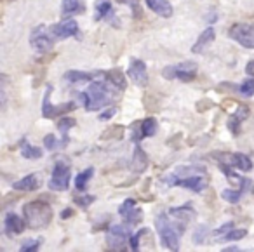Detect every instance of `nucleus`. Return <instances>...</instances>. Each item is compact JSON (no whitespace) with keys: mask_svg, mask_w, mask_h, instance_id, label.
<instances>
[{"mask_svg":"<svg viewBox=\"0 0 254 252\" xmlns=\"http://www.w3.org/2000/svg\"><path fill=\"white\" fill-rule=\"evenodd\" d=\"M112 89H115V87L110 85L106 80L91 82L87 91L78 92L84 108L87 110V112H98V110H101L103 106L112 105V99H113Z\"/></svg>","mask_w":254,"mask_h":252,"instance_id":"f257e3e1","label":"nucleus"},{"mask_svg":"<svg viewBox=\"0 0 254 252\" xmlns=\"http://www.w3.org/2000/svg\"><path fill=\"white\" fill-rule=\"evenodd\" d=\"M23 216H25L26 226L30 230H44V228H47L51 224L54 212L53 207L47 202L33 200V202H28L23 207Z\"/></svg>","mask_w":254,"mask_h":252,"instance_id":"f03ea898","label":"nucleus"},{"mask_svg":"<svg viewBox=\"0 0 254 252\" xmlns=\"http://www.w3.org/2000/svg\"><path fill=\"white\" fill-rule=\"evenodd\" d=\"M26 226L25 217H19L16 212H7L4 217V233L7 237H16V235L23 233Z\"/></svg>","mask_w":254,"mask_h":252,"instance_id":"ddd939ff","label":"nucleus"},{"mask_svg":"<svg viewBox=\"0 0 254 252\" xmlns=\"http://www.w3.org/2000/svg\"><path fill=\"white\" fill-rule=\"evenodd\" d=\"M101 71L98 73H85V71H78V70H68L63 75V80L66 84H82V82H92Z\"/></svg>","mask_w":254,"mask_h":252,"instance_id":"6ab92c4d","label":"nucleus"},{"mask_svg":"<svg viewBox=\"0 0 254 252\" xmlns=\"http://www.w3.org/2000/svg\"><path fill=\"white\" fill-rule=\"evenodd\" d=\"M235 251H240L237 245H232V247H223V252H235Z\"/></svg>","mask_w":254,"mask_h":252,"instance_id":"de8ad7c7","label":"nucleus"},{"mask_svg":"<svg viewBox=\"0 0 254 252\" xmlns=\"http://www.w3.org/2000/svg\"><path fill=\"white\" fill-rule=\"evenodd\" d=\"M146 5L150 7V11H153L155 14H159L160 18H171L174 12L173 5L169 0H145Z\"/></svg>","mask_w":254,"mask_h":252,"instance_id":"a211bd4d","label":"nucleus"},{"mask_svg":"<svg viewBox=\"0 0 254 252\" xmlns=\"http://www.w3.org/2000/svg\"><path fill=\"white\" fill-rule=\"evenodd\" d=\"M131 240V231L124 224H113L106 230V244L110 251L124 252L127 249V242Z\"/></svg>","mask_w":254,"mask_h":252,"instance_id":"423d86ee","label":"nucleus"},{"mask_svg":"<svg viewBox=\"0 0 254 252\" xmlns=\"http://www.w3.org/2000/svg\"><path fill=\"white\" fill-rule=\"evenodd\" d=\"M150 230H146V228H143V230H139L138 233L131 235V240H129V247H131V251L138 252L139 251V240H141L143 235H146Z\"/></svg>","mask_w":254,"mask_h":252,"instance_id":"4c0bfd02","label":"nucleus"},{"mask_svg":"<svg viewBox=\"0 0 254 252\" xmlns=\"http://www.w3.org/2000/svg\"><path fill=\"white\" fill-rule=\"evenodd\" d=\"M239 92L244 98H253L254 96V77H249L239 85Z\"/></svg>","mask_w":254,"mask_h":252,"instance_id":"473e14b6","label":"nucleus"},{"mask_svg":"<svg viewBox=\"0 0 254 252\" xmlns=\"http://www.w3.org/2000/svg\"><path fill=\"white\" fill-rule=\"evenodd\" d=\"M119 4H126L134 11V16H141V5H139V0H117Z\"/></svg>","mask_w":254,"mask_h":252,"instance_id":"a19ab883","label":"nucleus"},{"mask_svg":"<svg viewBox=\"0 0 254 252\" xmlns=\"http://www.w3.org/2000/svg\"><path fill=\"white\" fill-rule=\"evenodd\" d=\"M207 237H209V226H205V224H198V226H195L191 240H193L195 245H202Z\"/></svg>","mask_w":254,"mask_h":252,"instance_id":"cd10ccee","label":"nucleus"},{"mask_svg":"<svg viewBox=\"0 0 254 252\" xmlns=\"http://www.w3.org/2000/svg\"><path fill=\"white\" fill-rule=\"evenodd\" d=\"M124 221H126V223L129 224V226H134V224H139V221H143V210L136 207V209L132 210V212L129 214V216H127Z\"/></svg>","mask_w":254,"mask_h":252,"instance_id":"58836bf2","label":"nucleus"},{"mask_svg":"<svg viewBox=\"0 0 254 252\" xmlns=\"http://www.w3.org/2000/svg\"><path fill=\"white\" fill-rule=\"evenodd\" d=\"M42 185H44L42 174L40 172H32V174L14 181L12 189H16V191H37V189L42 188Z\"/></svg>","mask_w":254,"mask_h":252,"instance_id":"f8f14e48","label":"nucleus"},{"mask_svg":"<svg viewBox=\"0 0 254 252\" xmlns=\"http://www.w3.org/2000/svg\"><path fill=\"white\" fill-rule=\"evenodd\" d=\"M174 174L178 176V178H188V176H195V174H205V167L204 165H180V167H176V171H174Z\"/></svg>","mask_w":254,"mask_h":252,"instance_id":"393cba45","label":"nucleus"},{"mask_svg":"<svg viewBox=\"0 0 254 252\" xmlns=\"http://www.w3.org/2000/svg\"><path fill=\"white\" fill-rule=\"evenodd\" d=\"M212 106V101L211 99H202V101H198L197 105H195V108H197V112H205L207 108H211Z\"/></svg>","mask_w":254,"mask_h":252,"instance_id":"c03bdc74","label":"nucleus"},{"mask_svg":"<svg viewBox=\"0 0 254 252\" xmlns=\"http://www.w3.org/2000/svg\"><path fill=\"white\" fill-rule=\"evenodd\" d=\"M244 195V189L242 188H235V189H223L221 196L223 200H226L228 203H239L240 198Z\"/></svg>","mask_w":254,"mask_h":252,"instance_id":"c85d7f7f","label":"nucleus"},{"mask_svg":"<svg viewBox=\"0 0 254 252\" xmlns=\"http://www.w3.org/2000/svg\"><path fill=\"white\" fill-rule=\"evenodd\" d=\"M85 11V5L80 0H63L61 4V16L63 18H71L75 14H82Z\"/></svg>","mask_w":254,"mask_h":252,"instance_id":"412c9836","label":"nucleus"},{"mask_svg":"<svg viewBox=\"0 0 254 252\" xmlns=\"http://www.w3.org/2000/svg\"><path fill=\"white\" fill-rule=\"evenodd\" d=\"M235 228V223L233 221H228V223H225L223 226H219L218 230H214V238H218V237H223V235H226V233H230V231Z\"/></svg>","mask_w":254,"mask_h":252,"instance_id":"ea45409f","label":"nucleus"},{"mask_svg":"<svg viewBox=\"0 0 254 252\" xmlns=\"http://www.w3.org/2000/svg\"><path fill=\"white\" fill-rule=\"evenodd\" d=\"M75 126H77V120L71 119V117H63V119L58 122V129H60V132L63 134V139H68V130Z\"/></svg>","mask_w":254,"mask_h":252,"instance_id":"7c9ffc66","label":"nucleus"},{"mask_svg":"<svg viewBox=\"0 0 254 252\" xmlns=\"http://www.w3.org/2000/svg\"><path fill=\"white\" fill-rule=\"evenodd\" d=\"M162 183H166L167 188H173V186H181V188H187L190 191L200 193L205 189L207 183L204 179V174H195V176H188V178H178L176 174H167L166 178H162Z\"/></svg>","mask_w":254,"mask_h":252,"instance_id":"20e7f679","label":"nucleus"},{"mask_svg":"<svg viewBox=\"0 0 254 252\" xmlns=\"http://www.w3.org/2000/svg\"><path fill=\"white\" fill-rule=\"evenodd\" d=\"M127 77H129V80H132V84L138 85V87H146L148 85V71H146L145 61L138 60V58H132L129 61V68H127Z\"/></svg>","mask_w":254,"mask_h":252,"instance_id":"9b49d317","label":"nucleus"},{"mask_svg":"<svg viewBox=\"0 0 254 252\" xmlns=\"http://www.w3.org/2000/svg\"><path fill=\"white\" fill-rule=\"evenodd\" d=\"M169 214V212H167ZM166 212H160L155 219V228H157V233H159V238H160V244L162 247L169 249V251H174L176 252L180 249V231L178 228L174 226L173 219L167 217Z\"/></svg>","mask_w":254,"mask_h":252,"instance_id":"7ed1b4c3","label":"nucleus"},{"mask_svg":"<svg viewBox=\"0 0 254 252\" xmlns=\"http://www.w3.org/2000/svg\"><path fill=\"white\" fill-rule=\"evenodd\" d=\"M49 30H51V33L60 40L70 39V37H77V40H82L80 30H78V23L71 18H66L60 23H54V25L49 26Z\"/></svg>","mask_w":254,"mask_h":252,"instance_id":"9d476101","label":"nucleus"},{"mask_svg":"<svg viewBox=\"0 0 254 252\" xmlns=\"http://www.w3.org/2000/svg\"><path fill=\"white\" fill-rule=\"evenodd\" d=\"M51 94H53V85H47L46 94L42 99V117L44 119H56V106L51 103Z\"/></svg>","mask_w":254,"mask_h":252,"instance_id":"5701e85b","label":"nucleus"},{"mask_svg":"<svg viewBox=\"0 0 254 252\" xmlns=\"http://www.w3.org/2000/svg\"><path fill=\"white\" fill-rule=\"evenodd\" d=\"M94 200H96L94 195H89V193H85V191H80V195L73 196V203L80 207V209H87L91 203H94Z\"/></svg>","mask_w":254,"mask_h":252,"instance_id":"c756f323","label":"nucleus"},{"mask_svg":"<svg viewBox=\"0 0 254 252\" xmlns=\"http://www.w3.org/2000/svg\"><path fill=\"white\" fill-rule=\"evenodd\" d=\"M92 176H94V169H92V167H87L85 171L78 172V176L75 178V188H77L78 191H85Z\"/></svg>","mask_w":254,"mask_h":252,"instance_id":"a878e982","label":"nucleus"},{"mask_svg":"<svg viewBox=\"0 0 254 252\" xmlns=\"http://www.w3.org/2000/svg\"><path fill=\"white\" fill-rule=\"evenodd\" d=\"M51 30L46 25H39L32 30L30 33V46L37 51L39 54H47L53 51L54 47V39Z\"/></svg>","mask_w":254,"mask_h":252,"instance_id":"39448f33","label":"nucleus"},{"mask_svg":"<svg viewBox=\"0 0 254 252\" xmlns=\"http://www.w3.org/2000/svg\"><path fill=\"white\" fill-rule=\"evenodd\" d=\"M146 167H148V157H146L145 150L138 144L134 150V155H132L131 169L134 174H141V172L146 171Z\"/></svg>","mask_w":254,"mask_h":252,"instance_id":"aec40b11","label":"nucleus"},{"mask_svg":"<svg viewBox=\"0 0 254 252\" xmlns=\"http://www.w3.org/2000/svg\"><path fill=\"white\" fill-rule=\"evenodd\" d=\"M103 80H106L110 85H113V87L120 92L126 91V87H127L126 75H124V71L119 70V68H113V70H110V71H103Z\"/></svg>","mask_w":254,"mask_h":252,"instance_id":"dca6fc26","label":"nucleus"},{"mask_svg":"<svg viewBox=\"0 0 254 252\" xmlns=\"http://www.w3.org/2000/svg\"><path fill=\"white\" fill-rule=\"evenodd\" d=\"M134 209H136V200L134 198H127V200H124L122 205L119 207V214L124 217V219H126V217L129 216V214H131Z\"/></svg>","mask_w":254,"mask_h":252,"instance_id":"e433bc0d","label":"nucleus"},{"mask_svg":"<svg viewBox=\"0 0 254 252\" xmlns=\"http://www.w3.org/2000/svg\"><path fill=\"white\" fill-rule=\"evenodd\" d=\"M214 37H216V32L212 26H207L204 32L198 35V39L195 40V44L191 46V53L193 54H202L212 42H214Z\"/></svg>","mask_w":254,"mask_h":252,"instance_id":"2eb2a0df","label":"nucleus"},{"mask_svg":"<svg viewBox=\"0 0 254 252\" xmlns=\"http://www.w3.org/2000/svg\"><path fill=\"white\" fill-rule=\"evenodd\" d=\"M162 77L166 78V80H174V78H176V73H174V64L164 68V70H162Z\"/></svg>","mask_w":254,"mask_h":252,"instance_id":"37998d69","label":"nucleus"},{"mask_svg":"<svg viewBox=\"0 0 254 252\" xmlns=\"http://www.w3.org/2000/svg\"><path fill=\"white\" fill-rule=\"evenodd\" d=\"M94 9H96V12H94L96 21H101V19H105L106 16H110L113 12L112 2H110V0H96Z\"/></svg>","mask_w":254,"mask_h":252,"instance_id":"b1692460","label":"nucleus"},{"mask_svg":"<svg viewBox=\"0 0 254 252\" xmlns=\"http://www.w3.org/2000/svg\"><path fill=\"white\" fill-rule=\"evenodd\" d=\"M228 37L244 49H254V23H235L228 30Z\"/></svg>","mask_w":254,"mask_h":252,"instance_id":"0eeeda50","label":"nucleus"},{"mask_svg":"<svg viewBox=\"0 0 254 252\" xmlns=\"http://www.w3.org/2000/svg\"><path fill=\"white\" fill-rule=\"evenodd\" d=\"M70 178H71L70 165L64 164V162H56L49 181V189H53V191H66L68 186H70Z\"/></svg>","mask_w":254,"mask_h":252,"instance_id":"6e6552de","label":"nucleus"},{"mask_svg":"<svg viewBox=\"0 0 254 252\" xmlns=\"http://www.w3.org/2000/svg\"><path fill=\"white\" fill-rule=\"evenodd\" d=\"M71 216H73V209H70V207L64 209V210H61V214H60L61 219H68V217H71Z\"/></svg>","mask_w":254,"mask_h":252,"instance_id":"a18cd8bd","label":"nucleus"},{"mask_svg":"<svg viewBox=\"0 0 254 252\" xmlns=\"http://www.w3.org/2000/svg\"><path fill=\"white\" fill-rule=\"evenodd\" d=\"M115 113H117V108H106L105 112H101L99 113V120H112L113 117H115Z\"/></svg>","mask_w":254,"mask_h":252,"instance_id":"79ce46f5","label":"nucleus"},{"mask_svg":"<svg viewBox=\"0 0 254 252\" xmlns=\"http://www.w3.org/2000/svg\"><path fill=\"white\" fill-rule=\"evenodd\" d=\"M167 212H169L174 226L178 228V231H180L181 235H183V231L187 230L188 223H190L191 219H195V216H197V212H195V209L191 207L190 202L185 203V205H180V207H171Z\"/></svg>","mask_w":254,"mask_h":252,"instance_id":"1a4fd4ad","label":"nucleus"},{"mask_svg":"<svg viewBox=\"0 0 254 252\" xmlns=\"http://www.w3.org/2000/svg\"><path fill=\"white\" fill-rule=\"evenodd\" d=\"M253 193H254V185H253Z\"/></svg>","mask_w":254,"mask_h":252,"instance_id":"09e8293b","label":"nucleus"},{"mask_svg":"<svg viewBox=\"0 0 254 252\" xmlns=\"http://www.w3.org/2000/svg\"><path fill=\"white\" fill-rule=\"evenodd\" d=\"M247 237V230H244V228H239V230H235L233 228L230 233L223 235V237H218L214 238L216 242H219V244H223V242H237V240H242V238Z\"/></svg>","mask_w":254,"mask_h":252,"instance_id":"bb28decb","label":"nucleus"},{"mask_svg":"<svg viewBox=\"0 0 254 252\" xmlns=\"http://www.w3.org/2000/svg\"><path fill=\"white\" fill-rule=\"evenodd\" d=\"M44 146H46V150H58V148H66V143L64 141H58L56 136H53V134H47L46 137H44Z\"/></svg>","mask_w":254,"mask_h":252,"instance_id":"f704fd0d","label":"nucleus"},{"mask_svg":"<svg viewBox=\"0 0 254 252\" xmlns=\"http://www.w3.org/2000/svg\"><path fill=\"white\" fill-rule=\"evenodd\" d=\"M19 148H21V155L25 158H28V160H39L40 157L44 155V150L42 148H37V146H32V144L26 141V137H23L21 141H19Z\"/></svg>","mask_w":254,"mask_h":252,"instance_id":"4be33fe9","label":"nucleus"},{"mask_svg":"<svg viewBox=\"0 0 254 252\" xmlns=\"http://www.w3.org/2000/svg\"><path fill=\"white\" fill-rule=\"evenodd\" d=\"M246 73L249 75V77H254V61H249V63H247Z\"/></svg>","mask_w":254,"mask_h":252,"instance_id":"49530a36","label":"nucleus"},{"mask_svg":"<svg viewBox=\"0 0 254 252\" xmlns=\"http://www.w3.org/2000/svg\"><path fill=\"white\" fill-rule=\"evenodd\" d=\"M124 136V127L122 126H113L103 132L101 139H120Z\"/></svg>","mask_w":254,"mask_h":252,"instance_id":"72a5a7b5","label":"nucleus"},{"mask_svg":"<svg viewBox=\"0 0 254 252\" xmlns=\"http://www.w3.org/2000/svg\"><path fill=\"white\" fill-rule=\"evenodd\" d=\"M249 115H251V112H249V108H247L246 105L237 106V112L233 113V115L228 119V122H226V127H228V130L233 134V136H239V134H240V126H242V122Z\"/></svg>","mask_w":254,"mask_h":252,"instance_id":"4468645a","label":"nucleus"},{"mask_svg":"<svg viewBox=\"0 0 254 252\" xmlns=\"http://www.w3.org/2000/svg\"><path fill=\"white\" fill-rule=\"evenodd\" d=\"M174 73H176V78H180L181 82H191L197 77V64L191 63V61L174 64Z\"/></svg>","mask_w":254,"mask_h":252,"instance_id":"f3484780","label":"nucleus"},{"mask_svg":"<svg viewBox=\"0 0 254 252\" xmlns=\"http://www.w3.org/2000/svg\"><path fill=\"white\" fill-rule=\"evenodd\" d=\"M42 238H35V240H26L21 244V247H19V252H35L39 251L40 247H42Z\"/></svg>","mask_w":254,"mask_h":252,"instance_id":"c9c22d12","label":"nucleus"},{"mask_svg":"<svg viewBox=\"0 0 254 252\" xmlns=\"http://www.w3.org/2000/svg\"><path fill=\"white\" fill-rule=\"evenodd\" d=\"M141 129H143V134L145 137H152L157 134V120L153 117H148L141 122Z\"/></svg>","mask_w":254,"mask_h":252,"instance_id":"2f4dec72","label":"nucleus"}]
</instances>
